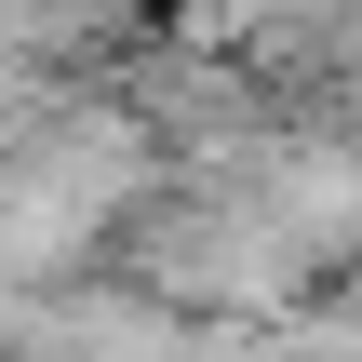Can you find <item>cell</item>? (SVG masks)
Segmentation results:
<instances>
[{
    "mask_svg": "<svg viewBox=\"0 0 362 362\" xmlns=\"http://www.w3.org/2000/svg\"><path fill=\"white\" fill-rule=\"evenodd\" d=\"M161 40V0H0V67L27 81H121L134 54Z\"/></svg>",
    "mask_w": 362,
    "mask_h": 362,
    "instance_id": "obj_1",
    "label": "cell"
}]
</instances>
